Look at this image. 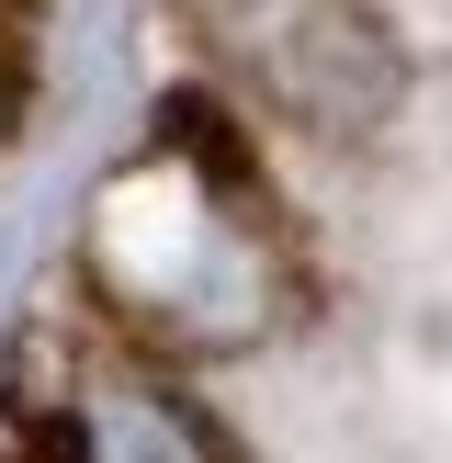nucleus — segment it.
Masks as SVG:
<instances>
[{
  "mask_svg": "<svg viewBox=\"0 0 452 463\" xmlns=\"http://www.w3.org/2000/svg\"><path fill=\"white\" fill-rule=\"evenodd\" d=\"M23 362H45V384H23V441L34 463H238L226 419L193 396V373L136 339H113L102 317L57 339H23Z\"/></svg>",
  "mask_w": 452,
  "mask_h": 463,
  "instance_id": "7ed1b4c3",
  "label": "nucleus"
},
{
  "mask_svg": "<svg viewBox=\"0 0 452 463\" xmlns=\"http://www.w3.org/2000/svg\"><path fill=\"white\" fill-rule=\"evenodd\" d=\"M12 113H23V80H12V57H0V136H12Z\"/></svg>",
  "mask_w": 452,
  "mask_h": 463,
  "instance_id": "20e7f679",
  "label": "nucleus"
},
{
  "mask_svg": "<svg viewBox=\"0 0 452 463\" xmlns=\"http://www.w3.org/2000/svg\"><path fill=\"white\" fill-rule=\"evenodd\" d=\"M215 68L328 147H373L407 113V45L373 0H215Z\"/></svg>",
  "mask_w": 452,
  "mask_h": 463,
  "instance_id": "f03ea898",
  "label": "nucleus"
},
{
  "mask_svg": "<svg viewBox=\"0 0 452 463\" xmlns=\"http://www.w3.org/2000/svg\"><path fill=\"white\" fill-rule=\"evenodd\" d=\"M80 271H90L102 328L158 362L260 351L306 306V260L260 193V158L238 147V125L203 90L158 102V136L136 147V170L102 181Z\"/></svg>",
  "mask_w": 452,
  "mask_h": 463,
  "instance_id": "f257e3e1",
  "label": "nucleus"
}]
</instances>
